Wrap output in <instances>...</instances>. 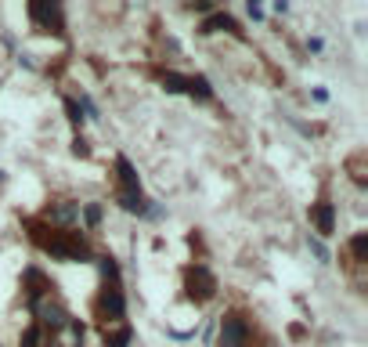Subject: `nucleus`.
Returning a JSON list of instances; mask_svg holds the SVG:
<instances>
[{"mask_svg": "<svg viewBox=\"0 0 368 347\" xmlns=\"http://www.w3.org/2000/svg\"><path fill=\"white\" fill-rule=\"evenodd\" d=\"M76 221H79V207H76V203H69V199H55L51 207L43 210V225L61 228V232H72Z\"/></svg>", "mask_w": 368, "mask_h": 347, "instance_id": "0eeeda50", "label": "nucleus"}, {"mask_svg": "<svg viewBox=\"0 0 368 347\" xmlns=\"http://www.w3.org/2000/svg\"><path fill=\"white\" fill-rule=\"evenodd\" d=\"M350 261H354L358 268L368 261V232H358L354 239H350Z\"/></svg>", "mask_w": 368, "mask_h": 347, "instance_id": "2eb2a0df", "label": "nucleus"}, {"mask_svg": "<svg viewBox=\"0 0 368 347\" xmlns=\"http://www.w3.org/2000/svg\"><path fill=\"white\" fill-rule=\"evenodd\" d=\"M275 15H289V0H275Z\"/></svg>", "mask_w": 368, "mask_h": 347, "instance_id": "a878e982", "label": "nucleus"}, {"mask_svg": "<svg viewBox=\"0 0 368 347\" xmlns=\"http://www.w3.org/2000/svg\"><path fill=\"white\" fill-rule=\"evenodd\" d=\"M84 225L87 228H98L101 225V207H98V203H87V207H84Z\"/></svg>", "mask_w": 368, "mask_h": 347, "instance_id": "aec40b11", "label": "nucleus"}, {"mask_svg": "<svg viewBox=\"0 0 368 347\" xmlns=\"http://www.w3.org/2000/svg\"><path fill=\"white\" fill-rule=\"evenodd\" d=\"M72 156H79V160H87V156H90V145H87V138H84V134H76V138H72Z\"/></svg>", "mask_w": 368, "mask_h": 347, "instance_id": "4be33fe9", "label": "nucleus"}, {"mask_svg": "<svg viewBox=\"0 0 368 347\" xmlns=\"http://www.w3.org/2000/svg\"><path fill=\"white\" fill-rule=\"evenodd\" d=\"M29 315H33V326H40L43 333H58V329H66L69 326V308L61 304V301H55V297H43L40 304H33L29 308Z\"/></svg>", "mask_w": 368, "mask_h": 347, "instance_id": "7ed1b4c3", "label": "nucleus"}, {"mask_svg": "<svg viewBox=\"0 0 368 347\" xmlns=\"http://www.w3.org/2000/svg\"><path fill=\"white\" fill-rule=\"evenodd\" d=\"M22 347H43V329L40 326H29L22 333Z\"/></svg>", "mask_w": 368, "mask_h": 347, "instance_id": "6ab92c4d", "label": "nucleus"}, {"mask_svg": "<svg viewBox=\"0 0 368 347\" xmlns=\"http://www.w3.org/2000/svg\"><path fill=\"white\" fill-rule=\"evenodd\" d=\"M66 105V120L72 123V127H79V123H84V113H79V105H76V98H66L61 102Z\"/></svg>", "mask_w": 368, "mask_h": 347, "instance_id": "412c9836", "label": "nucleus"}, {"mask_svg": "<svg viewBox=\"0 0 368 347\" xmlns=\"http://www.w3.org/2000/svg\"><path fill=\"white\" fill-rule=\"evenodd\" d=\"M134 340V326H112V329H101V344L105 347H130Z\"/></svg>", "mask_w": 368, "mask_h": 347, "instance_id": "ddd939ff", "label": "nucleus"}, {"mask_svg": "<svg viewBox=\"0 0 368 347\" xmlns=\"http://www.w3.org/2000/svg\"><path fill=\"white\" fill-rule=\"evenodd\" d=\"M307 51L322 55V51H325V40H322V37H307Z\"/></svg>", "mask_w": 368, "mask_h": 347, "instance_id": "5701e85b", "label": "nucleus"}, {"mask_svg": "<svg viewBox=\"0 0 368 347\" xmlns=\"http://www.w3.org/2000/svg\"><path fill=\"white\" fill-rule=\"evenodd\" d=\"M307 246H311V254H314L318 261H322V264H329V261H332V254H329V246H325L322 239H318V235H307Z\"/></svg>", "mask_w": 368, "mask_h": 347, "instance_id": "f3484780", "label": "nucleus"}, {"mask_svg": "<svg viewBox=\"0 0 368 347\" xmlns=\"http://www.w3.org/2000/svg\"><path fill=\"white\" fill-rule=\"evenodd\" d=\"M199 33H202V37H210V33H231V37H238V40H242V37H246V29L238 26V22L231 19V15L217 11V15H210V19H206V22L199 26Z\"/></svg>", "mask_w": 368, "mask_h": 347, "instance_id": "9d476101", "label": "nucleus"}, {"mask_svg": "<svg viewBox=\"0 0 368 347\" xmlns=\"http://www.w3.org/2000/svg\"><path fill=\"white\" fill-rule=\"evenodd\" d=\"M249 344H253V333H249L246 315L228 311V315L220 319V337H217V347H249Z\"/></svg>", "mask_w": 368, "mask_h": 347, "instance_id": "39448f33", "label": "nucleus"}, {"mask_svg": "<svg viewBox=\"0 0 368 347\" xmlns=\"http://www.w3.org/2000/svg\"><path fill=\"white\" fill-rule=\"evenodd\" d=\"M84 322L79 319H69L66 329H58V333H43V347H84Z\"/></svg>", "mask_w": 368, "mask_h": 347, "instance_id": "1a4fd4ad", "label": "nucleus"}, {"mask_svg": "<svg viewBox=\"0 0 368 347\" xmlns=\"http://www.w3.org/2000/svg\"><path fill=\"white\" fill-rule=\"evenodd\" d=\"M26 232H29V239H33V246H40L43 254H51L55 261H69V264H76V261L90 264L94 261L84 232H61V228L43 225V221H26Z\"/></svg>", "mask_w": 368, "mask_h": 347, "instance_id": "f257e3e1", "label": "nucleus"}, {"mask_svg": "<svg viewBox=\"0 0 368 347\" xmlns=\"http://www.w3.org/2000/svg\"><path fill=\"white\" fill-rule=\"evenodd\" d=\"M249 19H253V22H260V19H264V8H260V4H253V0H249Z\"/></svg>", "mask_w": 368, "mask_h": 347, "instance_id": "393cba45", "label": "nucleus"}, {"mask_svg": "<svg viewBox=\"0 0 368 347\" xmlns=\"http://www.w3.org/2000/svg\"><path fill=\"white\" fill-rule=\"evenodd\" d=\"M29 19L43 33H55V37L66 33V11H61V4H29Z\"/></svg>", "mask_w": 368, "mask_h": 347, "instance_id": "423d86ee", "label": "nucleus"}, {"mask_svg": "<svg viewBox=\"0 0 368 347\" xmlns=\"http://www.w3.org/2000/svg\"><path fill=\"white\" fill-rule=\"evenodd\" d=\"M116 174H119V192H141L137 170L130 167V160H126V156H116Z\"/></svg>", "mask_w": 368, "mask_h": 347, "instance_id": "f8f14e48", "label": "nucleus"}, {"mask_svg": "<svg viewBox=\"0 0 368 347\" xmlns=\"http://www.w3.org/2000/svg\"><path fill=\"white\" fill-rule=\"evenodd\" d=\"M311 221H314V228L322 235H332L336 232V207H332V203H314V207H311Z\"/></svg>", "mask_w": 368, "mask_h": 347, "instance_id": "9b49d317", "label": "nucleus"}, {"mask_svg": "<svg viewBox=\"0 0 368 347\" xmlns=\"http://www.w3.org/2000/svg\"><path fill=\"white\" fill-rule=\"evenodd\" d=\"M101 268V293L94 301V319L101 322V329H112V326H123L126 319V297H123V272L116 257H94Z\"/></svg>", "mask_w": 368, "mask_h": 347, "instance_id": "f03ea898", "label": "nucleus"}, {"mask_svg": "<svg viewBox=\"0 0 368 347\" xmlns=\"http://www.w3.org/2000/svg\"><path fill=\"white\" fill-rule=\"evenodd\" d=\"M22 290H26V308H33L40 304L43 297H51V279H47L40 268H26V275H22Z\"/></svg>", "mask_w": 368, "mask_h": 347, "instance_id": "6e6552de", "label": "nucleus"}, {"mask_svg": "<svg viewBox=\"0 0 368 347\" xmlns=\"http://www.w3.org/2000/svg\"><path fill=\"white\" fill-rule=\"evenodd\" d=\"M76 105H79V113H84V120H98V105H94L90 94H79Z\"/></svg>", "mask_w": 368, "mask_h": 347, "instance_id": "a211bd4d", "label": "nucleus"}, {"mask_svg": "<svg viewBox=\"0 0 368 347\" xmlns=\"http://www.w3.org/2000/svg\"><path fill=\"white\" fill-rule=\"evenodd\" d=\"M184 94H191V98H199V102H210L213 98V84L206 80L202 73H195V76H188V91Z\"/></svg>", "mask_w": 368, "mask_h": 347, "instance_id": "4468645a", "label": "nucleus"}, {"mask_svg": "<svg viewBox=\"0 0 368 347\" xmlns=\"http://www.w3.org/2000/svg\"><path fill=\"white\" fill-rule=\"evenodd\" d=\"M163 87H166V94H184V91H188V76H181V73H163Z\"/></svg>", "mask_w": 368, "mask_h": 347, "instance_id": "dca6fc26", "label": "nucleus"}, {"mask_svg": "<svg viewBox=\"0 0 368 347\" xmlns=\"http://www.w3.org/2000/svg\"><path fill=\"white\" fill-rule=\"evenodd\" d=\"M311 98H314L318 105H325V102H329V91H325V87H314V91H311Z\"/></svg>", "mask_w": 368, "mask_h": 347, "instance_id": "b1692460", "label": "nucleus"}, {"mask_svg": "<svg viewBox=\"0 0 368 347\" xmlns=\"http://www.w3.org/2000/svg\"><path fill=\"white\" fill-rule=\"evenodd\" d=\"M184 297L195 301V304H206V301L217 297V279H213V272L206 264H191L184 272Z\"/></svg>", "mask_w": 368, "mask_h": 347, "instance_id": "20e7f679", "label": "nucleus"}]
</instances>
